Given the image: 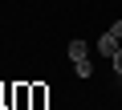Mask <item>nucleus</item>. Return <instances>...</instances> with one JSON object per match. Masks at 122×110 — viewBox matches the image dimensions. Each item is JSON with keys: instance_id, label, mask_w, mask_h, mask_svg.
I'll return each mask as SVG.
<instances>
[{"instance_id": "2", "label": "nucleus", "mask_w": 122, "mask_h": 110, "mask_svg": "<svg viewBox=\"0 0 122 110\" xmlns=\"http://www.w3.org/2000/svg\"><path fill=\"white\" fill-rule=\"evenodd\" d=\"M98 49L106 53V57H114V53H118V37H114V33L106 29V33H102V41H98Z\"/></svg>"}, {"instance_id": "3", "label": "nucleus", "mask_w": 122, "mask_h": 110, "mask_svg": "<svg viewBox=\"0 0 122 110\" xmlns=\"http://www.w3.org/2000/svg\"><path fill=\"white\" fill-rule=\"evenodd\" d=\"M110 61H114V69H118V78H122V45H118V53H114Z\"/></svg>"}, {"instance_id": "4", "label": "nucleus", "mask_w": 122, "mask_h": 110, "mask_svg": "<svg viewBox=\"0 0 122 110\" xmlns=\"http://www.w3.org/2000/svg\"><path fill=\"white\" fill-rule=\"evenodd\" d=\"M110 33H114V37L122 41V21H114V25H110Z\"/></svg>"}, {"instance_id": "1", "label": "nucleus", "mask_w": 122, "mask_h": 110, "mask_svg": "<svg viewBox=\"0 0 122 110\" xmlns=\"http://www.w3.org/2000/svg\"><path fill=\"white\" fill-rule=\"evenodd\" d=\"M69 61H73L77 78H90V73H94V69H90V53H86L81 41H69Z\"/></svg>"}]
</instances>
